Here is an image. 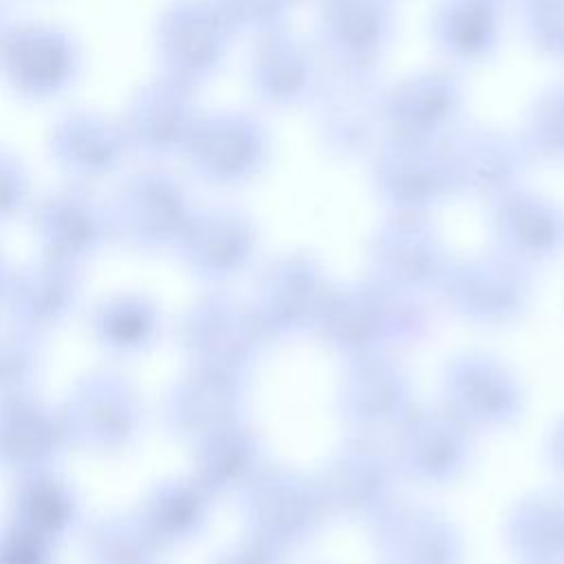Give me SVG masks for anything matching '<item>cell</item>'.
<instances>
[{"mask_svg":"<svg viewBox=\"0 0 564 564\" xmlns=\"http://www.w3.org/2000/svg\"><path fill=\"white\" fill-rule=\"evenodd\" d=\"M359 379V388L348 394V399H357L352 412L359 421H381L390 416L388 412L401 410L405 401V379L399 370H383L377 364L361 370Z\"/></svg>","mask_w":564,"mask_h":564,"instance_id":"28","label":"cell"},{"mask_svg":"<svg viewBox=\"0 0 564 564\" xmlns=\"http://www.w3.org/2000/svg\"><path fill=\"white\" fill-rule=\"evenodd\" d=\"M46 150L51 161L82 185L117 174L132 154L121 121L93 108L62 112L48 128Z\"/></svg>","mask_w":564,"mask_h":564,"instance_id":"12","label":"cell"},{"mask_svg":"<svg viewBox=\"0 0 564 564\" xmlns=\"http://www.w3.org/2000/svg\"><path fill=\"white\" fill-rule=\"evenodd\" d=\"M106 212L110 234L141 249L178 245L194 216L181 178L159 165L130 174Z\"/></svg>","mask_w":564,"mask_h":564,"instance_id":"7","label":"cell"},{"mask_svg":"<svg viewBox=\"0 0 564 564\" xmlns=\"http://www.w3.org/2000/svg\"><path fill=\"white\" fill-rule=\"evenodd\" d=\"M401 522L392 524L394 535V557L408 564H452L454 553V535L447 524L438 518L425 516L419 518L414 513L399 518Z\"/></svg>","mask_w":564,"mask_h":564,"instance_id":"24","label":"cell"},{"mask_svg":"<svg viewBox=\"0 0 564 564\" xmlns=\"http://www.w3.org/2000/svg\"><path fill=\"white\" fill-rule=\"evenodd\" d=\"M513 7L529 48L564 64V0H516Z\"/></svg>","mask_w":564,"mask_h":564,"instance_id":"25","label":"cell"},{"mask_svg":"<svg viewBox=\"0 0 564 564\" xmlns=\"http://www.w3.org/2000/svg\"><path fill=\"white\" fill-rule=\"evenodd\" d=\"M500 251L518 262L549 258L564 247V209L524 185L489 203Z\"/></svg>","mask_w":564,"mask_h":564,"instance_id":"14","label":"cell"},{"mask_svg":"<svg viewBox=\"0 0 564 564\" xmlns=\"http://www.w3.org/2000/svg\"><path fill=\"white\" fill-rule=\"evenodd\" d=\"M234 33L260 37L291 26L297 0H212Z\"/></svg>","mask_w":564,"mask_h":564,"instance_id":"26","label":"cell"},{"mask_svg":"<svg viewBox=\"0 0 564 564\" xmlns=\"http://www.w3.org/2000/svg\"><path fill=\"white\" fill-rule=\"evenodd\" d=\"M386 66L352 68L322 62V77L306 106L317 148L337 161L368 156L381 130Z\"/></svg>","mask_w":564,"mask_h":564,"instance_id":"1","label":"cell"},{"mask_svg":"<svg viewBox=\"0 0 564 564\" xmlns=\"http://www.w3.org/2000/svg\"><path fill=\"white\" fill-rule=\"evenodd\" d=\"M516 134L531 165L564 167V75L542 84L529 97Z\"/></svg>","mask_w":564,"mask_h":564,"instance_id":"19","label":"cell"},{"mask_svg":"<svg viewBox=\"0 0 564 564\" xmlns=\"http://www.w3.org/2000/svg\"><path fill=\"white\" fill-rule=\"evenodd\" d=\"M366 159L372 189L390 214L427 216L434 207L456 196L443 139L381 137Z\"/></svg>","mask_w":564,"mask_h":564,"instance_id":"5","label":"cell"},{"mask_svg":"<svg viewBox=\"0 0 564 564\" xmlns=\"http://www.w3.org/2000/svg\"><path fill=\"white\" fill-rule=\"evenodd\" d=\"M456 291L463 297V306L469 313L482 317H505L513 313L524 293L522 262L498 251L496 256L474 260L452 271Z\"/></svg>","mask_w":564,"mask_h":564,"instance_id":"18","label":"cell"},{"mask_svg":"<svg viewBox=\"0 0 564 564\" xmlns=\"http://www.w3.org/2000/svg\"><path fill=\"white\" fill-rule=\"evenodd\" d=\"M454 399L476 421H505L516 410V388L502 368L489 359H465L452 377Z\"/></svg>","mask_w":564,"mask_h":564,"instance_id":"20","label":"cell"},{"mask_svg":"<svg viewBox=\"0 0 564 564\" xmlns=\"http://www.w3.org/2000/svg\"><path fill=\"white\" fill-rule=\"evenodd\" d=\"M267 278L275 282V286L271 284V311L280 324L291 326L319 311L317 300L322 291L317 282H322V275L308 258H282L267 271Z\"/></svg>","mask_w":564,"mask_h":564,"instance_id":"23","label":"cell"},{"mask_svg":"<svg viewBox=\"0 0 564 564\" xmlns=\"http://www.w3.org/2000/svg\"><path fill=\"white\" fill-rule=\"evenodd\" d=\"M178 247L200 273L212 278L231 275L249 262L256 249V225L231 205L194 209Z\"/></svg>","mask_w":564,"mask_h":564,"instance_id":"16","label":"cell"},{"mask_svg":"<svg viewBox=\"0 0 564 564\" xmlns=\"http://www.w3.org/2000/svg\"><path fill=\"white\" fill-rule=\"evenodd\" d=\"M236 40L212 0H170L154 24L159 73L198 93L220 75Z\"/></svg>","mask_w":564,"mask_h":564,"instance_id":"4","label":"cell"},{"mask_svg":"<svg viewBox=\"0 0 564 564\" xmlns=\"http://www.w3.org/2000/svg\"><path fill=\"white\" fill-rule=\"evenodd\" d=\"M456 194L480 198L487 205L524 185L533 167L516 128L467 117L445 139Z\"/></svg>","mask_w":564,"mask_h":564,"instance_id":"9","label":"cell"},{"mask_svg":"<svg viewBox=\"0 0 564 564\" xmlns=\"http://www.w3.org/2000/svg\"><path fill=\"white\" fill-rule=\"evenodd\" d=\"M300 2H304V0H297V4H300ZM311 2H317V0H311Z\"/></svg>","mask_w":564,"mask_h":564,"instance_id":"34","label":"cell"},{"mask_svg":"<svg viewBox=\"0 0 564 564\" xmlns=\"http://www.w3.org/2000/svg\"><path fill=\"white\" fill-rule=\"evenodd\" d=\"M251 553H242V555H238L236 560H231L229 564H262V560L260 557H249Z\"/></svg>","mask_w":564,"mask_h":564,"instance_id":"32","label":"cell"},{"mask_svg":"<svg viewBox=\"0 0 564 564\" xmlns=\"http://www.w3.org/2000/svg\"><path fill=\"white\" fill-rule=\"evenodd\" d=\"M84 73V48L62 24L18 20L0 46V82L24 104L57 101Z\"/></svg>","mask_w":564,"mask_h":564,"instance_id":"3","label":"cell"},{"mask_svg":"<svg viewBox=\"0 0 564 564\" xmlns=\"http://www.w3.org/2000/svg\"><path fill=\"white\" fill-rule=\"evenodd\" d=\"M337 478L330 482L337 494V505L346 509H368L375 507L372 498H383L388 487L386 465L370 458L368 454H357L352 460H341L335 465Z\"/></svg>","mask_w":564,"mask_h":564,"instance_id":"27","label":"cell"},{"mask_svg":"<svg viewBox=\"0 0 564 564\" xmlns=\"http://www.w3.org/2000/svg\"><path fill=\"white\" fill-rule=\"evenodd\" d=\"M245 77L258 106L273 112L306 110L322 77V57L311 37L286 26L251 40Z\"/></svg>","mask_w":564,"mask_h":564,"instance_id":"11","label":"cell"},{"mask_svg":"<svg viewBox=\"0 0 564 564\" xmlns=\"http://www.w3.org/2000/svg\"><path fill=\"white\" fill-rule=\"evenodd\" d=\"M505 2H507V4H513V2H516V0H505Z\"/></svg>","mask_w":564,"mask_h":564,"instance_id":"33","label":"cell"},{"mask_svg":"<svg viewBox=\"0 0 564 564\" xmlns=\"http://www.w3.org/2000/svg\"><path fill=\"white\" fill-rule=\"evenodd\" d=\"M35 229L51 258L70 262L95 251L108 227V212L82 183L48 192L35 207Z\"/></svg>","mask_w":564,"mask_h":564,"instance_id":"15","label":"cell"},{"mask_svg":"<svg viewBox=\"0 0 564 564\" xmlns=\"http://www.w3.org/2000/svg\"><path fill=\"white\" fill-rule=\"evenodd\" d=\"M31 176L26 165L0 145V223L15 218L29 203Z\"/></svg>","mask_w":564,"mask_h":564,"instance_id":"29","label":"cell"},{"mask_svg":"<svg viewBox=\"0 0 564 564\" xmlns=\"http://www.w3.org/2000/svg\"><path fill=\"white\" fill-rule=\"evenodd\" d=\"M258 489L256 502V522L267 529L275 540L291 542L300 538L311 522L315 520V498L311 496L304 482L293 478H271Z\"/></svg>","mask_w":564,"mask_h":564,"instance_id":"21","label":"cell"},{"mask_svg":"<svg viewBox=\"0 0 564 564\" xmlns=\"http://www.w3.org/2000/svg\"><path fill=\"white\" fill-rule=\"evenodd\" d=\"M505 0H434L427 37L441 62L467 70L489 64L505 37Z\"/></svg>","mask_w":564,"mask_h":564,"instance_id":"13","label":"cell"},{"mask_svg":"<svg viewBox=\"0 0 564 564\" xmlns=\"http://www.w3.org/2000/svg\"><path fill=\"white\" fill-rule=\"evenodd\" d=\"M399 0H317L313 44L324 64L379 68L397 42Z\"/></svg>","mask_w":564,"mask_h":564,"instance_id":"8","label":"cell"},{"mask_svg":"<svg viewBox=\"0 0 564 564\" xmlns=\"http://www.w3.org/2000/svg\"><path fill=\"white\" fill-rule=\"evenodd\" d=\"M372 260L390 282H432L445 275L443 245L425 214H390L372 238Z\"/></svg>","mask_w":564,"mask_h":564,"instance_id":"17","label":"cell"},{"mask_svg":"<svg viewBox=\"0 0 564 564\" xmlns=\"http://www.w3.org/2000/svg\"><path fill=\"white\" fill-rule=\"evenodd\" d=\"M465 70L445 62L388 79L381 97L383 137L445 139L467 115Z\"/></svg>","mask_w":564,"mask_h":564,"instance_id":"6","label":"cell"},{"mask_svg":"<svg viewBox=\"0 0 564 564\" xmlns=\"http://www.w3.org/2000/svg\"><path fill=\"white\" fill-rule=\"evenodd\" d=\"M553 452L557 454V460H560V465H562V469H564V427H562L560 434H557V441H555V445H553Z\"/></svg>","mask_w":564,"mask_h":564,"instance_id":"31","label":"cell"},{"mask_svg":"<svg viewBox=\"0 0 564 564\" xmlns=\"http://www.w3.org/2000/svg\"><path fill=\"white\" fill-rule=\"evenodd\" d=\"M196 95L161 73L141 84L119 117L132 154L152 161L183 159L203 115Z\"/></svg>","mask_w":564,"mask_h":564,"instance_id":"10","label":"cell"},{"mask_svg":"<svg viewBox=\"0 0 564 564\" xmlns=\"http://www.w3.org/2000/svg\"><path fill=\"white\" fill-rule=\"evenodd\" d=\"M403 449L412 474L438 478L456 469L463 458L465 441L452 419L430 414L410 425Z\"/></svg>","mask_w":564,"mask_h":564,"instance_id":"22","label":"cell"},{"mask_svg":"<svg viewBox=\"0 0 564 564\" xmlns=\"http://www.w3.org/2000/svg\"><path fill=\"white\" fill-rule=\"evenodd\" d=\"M18 20L15 0H0V46Z\"/></svg>","mask_w":564,"mask_h":564,"instance_id":"30","label":"cell"},{"mask_svg":"<svg viewBox=\"0 0 564 564\" xmlns=\"http://www.w3.org/2000/svg\"><path fill=\"white\" fill-rule=\"evenodd\" d=\"M275 150L267 119L249 108L203 110L183 152L189 172L214 187H242L262 176Z\"/></svg>","mask_w":564,"mask_h":564,"instance_id":"2","label":"cell"}]
</instances>
